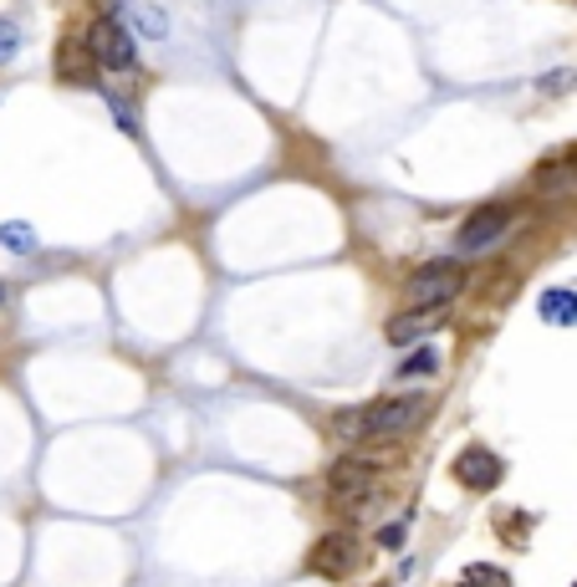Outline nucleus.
I'll list each match as a JSON object with an SVG mask.
<instances>
[{
    "label": "nucleus",
    "mask_w": 577,
    "mask_h": 587,
    "mask_svg": "<svg viewBox=\"0 0 577 587\" xmlns=\"http://www.w3.org/2000/svg\"><path fill=\"white\" fill-rule=\"evenodd\" d=\"M404 541V521H389L384 532H378V547H399Z\"/></svg>",
    "instance_id": "obj_16"
},
{
    "label": "nucleus",
    "mask_w": 577,
    "mask_h": 587,
    "mask_svg": "<svg viewBox=\"0 0 577 587\" xmlns=\"http://www.w3.org/2000/svg\"><path fill=\"white\" fill-rule=\"evenodd\" d=\"M537 317H542L547 327H573L577 322V291L573 286H552V291H542V297H537Z\"/></svg>",
    "instance_id": "obj_9"
},
{
    "label": "nucleus",
    "mask_w": 577,
    "mask_h": 587,
    "mask_svg": "<svg viewBox=\"0 0 577 587\" xmlns=\"http://www.w3.org/2000/svg\"><path fill=\"white\" fill-rule=\"evenodd\" d=\"M0 307H5V282H0Z\"/></svg>",
    "instance_id": "obj_17"
},
{
    "label": "nucleus",
    "mask_w": 577,
    "mask_h": 587,
    "mask_svg": "<svg viewBox=\"0 0 577 587\" xmlns=\"http://www.w3.org/2000/svg\"><path fill=\"white\" fill-rule=\"evenodd\" d=\"M511 225V204H480L476 215H465V225L455 230V246L460 255H476V251H491L496 240L506 235Z\"/></svg>",
    "instance_id": "obj_4"
},
{
    "label": "nucleus",
    "mask_w": 577,
    "mask_h": 587,
    "mask_svg": "<svg viewBox=\"0 0 577 587\" xmlns=\"http://www.w3.org/2000/svg\"><path fill=\"white\" fill-rule=\"evenodd\" d=\"M573 587H577V583H573Z\"/></svg>",
    "instance_id": "obj_18"
},
{
    "label": "nucleus",
    "mask_w": 577,
    "mask_h": 587,
    "mask_svg": "<svg viewBox=\"0 0 577 587\" xmlns=\"http://www.w3.org/2000/svg\"><path fill=\"white\" fill-rule=\"evenodd\" d=\"M537 189H562V185H577V143L573 149H557L547 164H537Z\"/></svg>",
    "instance_id": "obj_10"
},
{
    "label": "nucleus",
    "mask_w": 577,
    "mask_h": 587,
    "mask_svg": "<svg viewBox=\"0 0 577 587\" xmlns=\"http://www.w3.org/2000/svg\"><path fill=\"white\" fill-rule=\"evenodd\" d=\"M455 480L465 490H491L501 486V460H496L486 445H471V450L455 454Z\"/></svg>",
    "instance_id": "obj_8"
},
{
    "label": "nucleus",
    "mask_w": 577,
    "mask_h": 587,
    "mask_svg": "<svg viewBox=\"0 0 577 587\" xmlns=\"http://www.w3.org/2000/svg\"><path fill=\"white\" fill-rule=\"evenodd\" d=\"M465 291V266L460 261H429L404 282L409 307H450Z\"/></svg>",
    "instance_id": "obj_2"
},
{
    "label": "nucleus",
    "mask_w": 577,
    "mask_h": 587,
    "mask_svg": "<svg viewBox=\"0 0 577 587\" xmlns=\"http://www.w3.org/2000/svg\"><path fill=\"white\" fill-rule=\"evenodd\" d=\"M87 47H92V57H98V67L118 72V77L138 72L134 26H128V21H118V16H98V21H92V32H87Z\"/></svg>",
    "instance_id": "obj_3"
},
{
    "label": "nucleus",
    "mask_w": 577,
    "mask_h": 587,
    "mask_svg": "<svg viewBox=\"0 0 577 587\" xmlns=\"http://www.w3.org/2000/svg\"><path fill=\"white\" fill-rule=\"evenodd\" d=\"M0 246H5V251H16V255H32V251H36L32 225H21V220H5V225H0Z\"/></svg>",
    "instance_id": "obj_13"
},
{
    "label": "nucleus",
    "mask_w": 577,
    "mask_h": 587,
    "mask_svg": "<svg viewBox=\"0 0 577 587\" xmlns=\"http://www.w3.org/2000/svg\"><path fill=\"white\" fill-rule=\"evenodd\" d=\"M374 480H378V465L374 460H358V454H348V460H338V465L327 470V490H333L342 505L374 501Z\"/></svg>",
    "instance_id": "obj_5"
},
{
    "label": "nucleus",
    "mask_w": 577,
    "mask_h": 587,
    "mask_svg": "<svg viewBox=\"0 0 577 587\" xmlns=\"http://www.w3.org/2000/svg\"><path fill=\"white\" fill-rule=\"evenodd\" d=\"M409 373H440V352H435V348H414L404 363H399V378H409Z\"/></svg>",
    "instance_id": "obj_14"
},
{
    "label": "nucleus",
    "mask_w": 577,
    "mask_h": 587,
    "mask_svg": "<svg viewBox=\"0 0 577 587\" xmlns=\"http://www.w3.org/2000/svg\"><path fill=\"white\" fill-rule=\"evenodd\" d=\"M444 312H450V307H404V312H393L389 317L384 337H389L393 348H409V342L429 337L435 327H444Z\"/></svg>",
    "instance_id": "obj_7"
},
{
    "label": "nucleus",
    "mask_w": 577,
    "mask_h": 587,
    "mask_svg": "<svg viewBox=\"0 0 577 587\" xmlns=\"http://www.w3.org/2000/svg\"><path fill=\"white\" fill-rule=\"evenodd\" d=\"M429 409H435L429 394H393V399H378L374 409H348L333 424H338L342 439H393L409 435L414 424H425Z\"/></svg>",
    "instance_id": "obj_1"
},
{
    "label": "nucleus",
    "mask_w": 577,
    "mask_h": 587,
    "mask_svg": "<svg viewBox=\"0 0 577 587\" xmlns=\"http://www.w3.org/2000/svg\"><path fill=\"white\" fill-rule=\"evenodd\" d=\"M128 26L138 36H149V41H164L170 36V16H164L159 0H128Z\"/></svg>",
    "instance_id": "obj_11"
},
{
    "label": "nucleus",
    "mask_w": 577,
    "mask_h": 587,
    "mask_svg": "<svg viewBox=\"0 0 577 587\" xmlns=\"http://www.w3.org/2000/svg\"><path fill=\"white\" fill-rule=\"evenodd\" d=\"M358 562H363V547H358V537H348V532H327V537L312 547V572H323V577H348Z\"/></svg>",
    "instance_id": "obj_6"
},
{
    "label": "nucleus",
    "mask_w": 577,
    "mask_h": 587,
    "mask_svg": "<svg viewBox=\"0 0 577 587\" xmlns=\"http://www.w3.org/2000/svg\"><path fill=\"white\" fill-rule=\"evenodd\" d=\"M92 62H98V57H92V47H83V36H67L62 51H57V72H62L67 83H87V77H92V72H87Z\"/></svg>",
    "instance_id": "obj_12"
},
{
    "label": "nucleus",
    "mask_w": 577,
    "mask_h": 587,
    "mask_svg": "<svg viewBox=\"0 0 577 587\" xmlns=\"http://www.w3.org/2000/svg\"><path fill=\"white\" fill-rule=\"evenodd\" d=\"M21 51V32H16V21H0V67L11 62Z\"/></svg>",
    "instance_id": "obj_15"
}]
</instances>
